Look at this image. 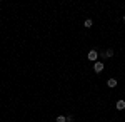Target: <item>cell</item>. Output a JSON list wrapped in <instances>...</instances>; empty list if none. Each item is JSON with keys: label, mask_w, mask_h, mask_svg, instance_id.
<instances>
[{"label": "cell", "mask_w": 125, "mask_h": 122, "mask_svg": "<svg viewBox=\"0 0 125 122\" xmlns=\"http://www.w3.org/2000/svg\"><path fill=\"white\" fill-rule=\"evenodd\" d=\"M88 60H92V62H97V60H98V52H97L95 49H94V50H90V52H88Z\"/></svg>", "instance_id": "obj_1"}, {"label": "cell", "mask_w": 125, "mask_h": 122, "mask_svg": "<svg viewBox=\"0 0 125 122\" xmlns=\"http://www.w3.org/2000/svg\"><path fill=\"white\" fill-rule=\"evenodd\" d=\"M104 69H105V65H104V62H98V60H97L95 64H94V70H95L97 74H100V72H102Z\"/></svg>", "instance_id": "obj_2"}, {"label": "cell", "mask_w": 125, "mask_h": 122, "mask_svg": "<svg viewBox=\"0 0 125 122\" xmlns=\"http://www.w3.org/2000/svg\"><path fill=\"white\" fill-rule=\"evenodd\" d=\"M100 55H102V59H110V57H114V49H107Z\"/></svg>", "instance_id": "obj_3"}, {"label": "cell", "mask_w": 125, "mask_h": 122, "mask_svg": "<svg viewBox=\"0 0 125 122\" xmlns=\"http://www.w3.org/2000/svg\"><path fill=\"white\" fill-rule=\"evenodd\" d=\"M115 107H117V110H124V109H125V100H124V99H120V100H117Z\"/></svg>", "instance_id": "obj_4"}, {"label": "cell", "mask_w": 125, "mask_h": 122, "mask_svg": "<svg viewBox=\"0 0 125 122\" xmlns=\"http://www.w3.org/2000/svg\"><path fill=\"white\" fill-rule=\"evenodd\" d=\"M107 85H108L110 89L117 87V79H108V80H107Z\"/></svg>", "instance_id": "obj_5"}, {"label": "cell", "mask_w": 125, "mask_h": 122, "mask_svg": "<svg viewBox=\"0 0 125 122\" xmlns=\"http://www.w3.org/2000/svg\"><path fill=\"white\" fill-rule=\"evenodd\" d=\"M83 25H85L87 28H90V27H92V25H94V20H92V19H87L85 22H83Z\"/></svg>", "instance_id": "obj_6"}, {"label": "cell", "mask_w": 125, "mask_h": 122, "mask_svg": "<svg viewBox=\"0 0 125 122\" xmlns=\"http://www.w3.org/2000/svg\"><path fill=\"white\" fill-rule=\"evenodd\" d=\"M65 121H67L65 115H57V119H55V122H65Z\"/></svg>", "instance_id": "obj_7"}, {"label": "cell", "mask_w": 125, "mask_h": 122, "mask_svg": "<svg viewBox=\"0 0 125 122\" xmlns=\"http://www.w3.org/2000/svg\"><path fill=\"white\" fill-rule=\"evenodd\" d=\"M65 117H67V121H65V122H73V117H72V115H65Z\"/></svg>", "instance_id": "obj_8"}, {"label": "cell", "mask_w": 125, "mask_h": 122, "mask_svg": "<svg viewBox=\"0 0 125 122\" xmlns=\"http://www.w3.org/2000/svg\"><path fill=\"white\" fill-rule=\"evenodd\" d=\"M124 22H125V15H124Z\"/></svg>", "instance_id": "obj_9"}]
</instances>
